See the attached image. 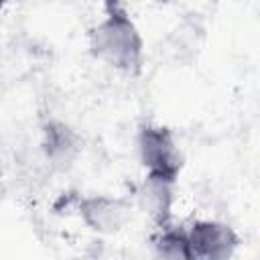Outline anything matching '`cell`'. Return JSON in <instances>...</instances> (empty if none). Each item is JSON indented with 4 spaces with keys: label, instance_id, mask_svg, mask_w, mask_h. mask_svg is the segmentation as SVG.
Returning a JSON list of instances; mask_svg holds the SVG:
<instances>
[{
    "label": "cell",
    "instance_id": "cell-1",
    "mask_svg": "<svg viewBox=\"0 0 260 260\" xmlns=\"http://www.w3.org/2000/svg\"><path fill=\"white\" fill-rule=\"evenodd\" d=\"M108 18L93 30L98 57L122 71H138L142 63V39L132 24L124 0H104Z\"/></svg>",
    "mask_w": 260,
    "mask_h": 260
},
{
    "label": "cell",
    "instance_id": "cell-5",
    "mask_svg": "<svg viewBox=\"0 0 260 260\" xmlns=\"http://www.w3.org/2000/svg\"><path fill=\"white\" fill-rule=\"evenodd\" d=\"M47 154L51 158H69V154L75 150L77 138L65 124H51L47 126Z\"/></svg>",
    "mask_w": 260,
    "mask_h": 260
},
{
    "label": "cell",
    "instance_id": "cell-7",
    "mask_svg": "<svg viewBox=\"0 0 260 260\" xmlns=\"http://www.w3.org/2000/svg\"><path fill=\"white\" fill-rule=\"evenodd\" d=\"M4 2H6V0H0V8H2V6H4Z\"/></svg>",
    "mask_w": 260,
    "mask_h": 260
},
{
    "label": "cell",
    "instance_id": "cell-6",
    "mask_svg": "<svg viewBox=\"0 0 260 260\" xmlns=\"http://www.w3.org/2000/svg\"><path fill=\"white\" fill-rule=\"evenodd\" d=\"M158 248H160V254L171 256V258H189L191 256L187 236L181 234V232H167V234H162V238L158 242Z\"/></svg>",
    "mask_w": 260,
    "mask_h": 260
},
{
    "label": "cell",
    "instance_id": "cell-2",
    "mask_svg": "<svg viewBox=\"0 0 260 260\" xmlns=\"http://www.w3.org/2000/svg\"><path fill=\"white\" fill-rule=\"evenodd\" d=\"M140 158L148 169V177L175 183L181 169V154L173 134L160 126H144L138 138Z\"/></svg>",
    "mask_w": 260,
    "mask_h": 260
},
{
    "label": "cell",
    "instance_id": "cell-3",
    "mask_svg": "<svg viewBox=\"0 0 260 260\" xmlns=\"http://www.w3.org/2000/svg\"><path fill=\"white\" fill-rule=\"evenodd\" d=\"M191 256L203 258H223L238 244L234 232L228 225L215 221H199L187 236Z\"/></svg>",
    "mask_w": 260,
    "mask_h": 260
},
{
    "label": "cell",
    "instance_id": "cell-4",
    "mask_svg": "<svg viewBox=\"0 0 260 260\" xmlns=\"http://www.w3.org/2000/svg\"><path fill=\"white\" fill-rule=\"evenodd\" d=\"M124 211L120 201L108 197H91L81 205V213L93 230H116L124 221Z\"/></svg>",
    "mask_w": 260,
    "mask_h": 260
}]
</instances>
